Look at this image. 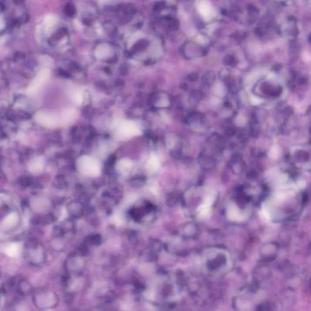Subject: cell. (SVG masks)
Returning a JSON list of instances; mask_svg holds the SVG:
<instances>
[{
	"mask_svg": "<svg viewBox=\"0 0 311 311\" xmlns=\"http://www.w3.org/2000/svg\"><path fill=\"white\" fill-rule=\"evenodd\" d=\"M139 131L136 126L131 123H126L121 128V133L125 136H131L136 134Z\"/></svg>",
	"mask_w": 311,
	"mask_h": 311,
	"instance_id": "obj_3",
	"label": "cell"
},
{
	"mask_svg": "<svg viewBox=\"0 0 311 311\" xmlns=\"http://www.w3.org/2000/svg\"><path fill=\"white\" fill-rule=\"evenodd\" d=\"M104 29L107 33H108L109 34H111V35L114 34V33L116 32V29H117L115 26L112 23H111L109 22H107L104 24Z\"/></svg>",
	"mask_w": 311,
	"mask_h": 311,
	"instance_id": "obj_6",
	"label": "cell"
},
{
	"mask_svg": "<svg viewBox=\"0 0 311 311\" xmlns=\"http://www.w3.org/2000/svg\"><path fill=\"white\" fill-rule=\"evenodd\" d=\"M148 166L149 168L151 169V170L152 171L156 170L158 168L159 161L158 159L155 156H152L151 158L150 159L148 162Z\"/></svg>",
	"mask_w": 311,
	"mask_h": 311,
	"instance_id": "obj_7",
	"label": "cell"
},
{
	"mask_svg": "<svg viewBox=\"0 0 311 311\" xmlns=\"http://www.w3.org/2000/svg\"><path fill=\"white\" fill-rule=\"evenodd\" d=\"M24 1V0H13L14 3H15V4H17V5H19V4H22Z\"/></svg>",
	"mask_w": 311,
	"mask_h": 311,
	"instance_id": "obj_10",
	"label": "cell"
},
{
	"mask_svg": "<svg viewBox=\"0 0 311 311\" xmlns=\"http://www.w3.org/2000/svg\"><path fill=\"white\" fill-rule=\"evenodd\" d=\"M65 14L69 17H73L76 13V10L75 7L72 4H67L64 7Z\"/></svg>",
	"mask_w": 311,
	"mask_h": 311,
	"instance_id": "obj_5",
	"label": "cell"
},
{
	"mask_svg": "<svg viewBox=\"0 0 311 311\" xmlns=\"http://www.w3.org/2000/svg\"><path fill=\"white\" fill-rule=\"evenodd\" d=\"M249 13L251 16H257L258 14V12L257 10V9L255 7H251L249 10Z\"/></svg>",
	"mask_w": 311,
	"mask_h": 311,
	"instance_id": "obj_9",
	"label": "cell"
},
{
	"mask_svg": "<svg viewBox=\"0 0 311 311\" xmlns=\"http://www.w3.org/2000/svg\"><path fill=\"white\" fill-rule=\"evenodd\" d=\"M309 41L310 42V43H311V34L309 35Z\"/></svg>",
	"mask_w": 311,
	"mask_h": 311,
	"instance_id": "obj_11",
	"label": "cell"
},
{
	"mask_svg": "<svg viewBox=\"0 0 311 311\" xmlns=\"http://www.w3.org/2000/svg\"><path fill=\"white\" fill-rule=\"evenodd\" d=\"M55 221L54 216L51 214H48L44 216H35L32 219V221L37 224H48Z\"/></svg>",
	"mask_w": 311,
	"mask_h": 311,
	"instance_id": "obj_2",
	"label": "cell"
},
{
	"mask_svg": "<svg viewBox=\"0 0 311 311\" xmlns=\"http://www.w3.org/2000/svg\"><path fill=\"white\" fill-rule=\"evenodd\" d=\"M68 210L72 218H79L83 212V207L79 202H72L71 204H69Z\"/></svg>",
	"mask_w": 311,
	"mask_h": 311,
	"instance_id": "obj_1",
	"label": "cell"
},
{
	"mask_svg": "<svg viewBox=\"0 0 311 311\" xmlns=\"http://www.w3.org/2000/svg\"><path fill=\"white\" fill-rule=\"evenodd\" d=\"M148 43L147 41L145 40H141L136 43L134 46H133L134 50H141L142 48L147 46Z\"/></svg>",
	"mask_w": 311,
	"mask_h": 311,
	"instance_id": "obj_8",
	"label": "cell"
},
{
	"mask_svg": "<svg viewBox=\"0 0 311 311\" xmlns=\"http://www.w3.org/2000/svg\"><path fill=\"white\" fill-rule=\"evenodd\" d=\"M85 242L87 244L99 246L102 243V236L99 234L90 235L85 238Z\"/></svg>",
	"mask_w": 311,
	"mask_h": 311,
	"instance_id": "obj_4",
	"label": "cell"
}]
</instances>
